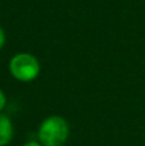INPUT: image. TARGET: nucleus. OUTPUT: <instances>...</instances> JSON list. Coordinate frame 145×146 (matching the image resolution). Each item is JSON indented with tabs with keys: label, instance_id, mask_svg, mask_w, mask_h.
<instances>
[{
	"label": "nucleus",
	"instance_id": "f257e3e1",
	"mask_svg": "<svg viewBox=\"0 0 145 146\" xmlns=\"http://www.w3.org/2000/svg\"><path fill=\"white\" fill-rule=\"evenodd\" d=\"M69 124L63 117L50 115L41 122L37 140L43 146H63L69 137Z\"/></svg>",
	"mask_w": 145,
	"mask_h": 146
},
{
	"label": "nucleus",
	"instance_id": "f03ea898",
	"mask_svg": "<svg viewBox=\"0 0 145 146\" xmlns=\"http://www.w3.org/2000/svg\"><path fill=\"white\" fill-rule=\"evenodd\" d=\"M41 66L39 59L30 53H18L10 59L9 72L17 81L31 82L40 74Z\"/></svg>",
	"mask_w": 145,
	"mask_h": 146
},
{
	"label": "nucleus",
	"instance_id": "7ed1b4c3",
	"mask_svg": "<svg viewBox=\"0 0 145 146\" xmlns=\"http://www.w3.org/2000/svg\"><path fill=\"white\" fill-rule=\"evenodd\" d=\"M13 139V123L10 118L0 113V146H7Z\"/></svg>",
	"mask_w": 145,
	"mask_h": 146
},
{
	"label": "nucleus",
	"instance_id": "20e7f679",
	"mask_svg": "<svg viewBox=\"0 0 145 146\" xmlns=\"http://www.w3.org/2000/svg\"><path fill=\"white\" fill-rule=\"evenodd\" d=\"M5 105H7V96H5V94L0 88V111L5 108Z\"/></svg>",
	"mask_w": 145,
	"mask_h": 146
},
{
	"label": "nucleus",
	"instance_id": "39448f33",
	"mask_svg": "<svg viewBox=\"0 0 145 146\" xmlns=\"http://www.w3.org/2000/svg\"><path fill=\"white\" fill-rule=\"evenodd\" d=\"M5 40H7V36H5V32L1 27H0V50L3 49V46L5 45Z\"/></svg>",
	"mask_w": 145,
	"mask_h": 146
},
{
	"label": "nucleus",
	"instance_id": "423d86ee",
	"mask_svg": "<svg viewBox=\"0 0 145 146\" xmlns=\"http://www.w3.org/2000/svg\"><path fill=\"white\" fill-rule=\"evenodd\" d=\"M22 146H43V145L39 141H28V142H26V144H23Z\"/></svg>",
	"mask_w": 145,
	"mask_h": 146
}]
</instances>
